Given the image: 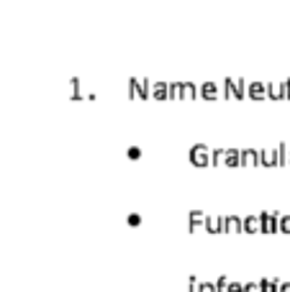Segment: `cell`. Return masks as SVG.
I'll return each mask as SVG.
<instances>
[{
  "instance_id": "6da1fadb",
  "label": "cell",
  "mask_w": 290,
  "mask_h": 292,
  "mask_svg": "<svg viewBox=\"0 0 290 292\" xmlns=\"http://www.w3.org/2000/svg\"><path fill=\"white\" fill-rule=\"evenodd\" d=\"M278 226H280V231L290 234V215H283V218H278Z\"/></svg>"
},
{
  "instance_id": "7a4b0ae2",
  "label": "cell",
  "mask_w": 290,
  "mask_h": 292,
  "mask_svg": "<svg viewBox=\"0 0 290 292\" xmlns=\"http://www.w3.org/2000/svg\"><path fill=\"white\" fill-rule=\"evenodd\" d=\"M244 228H247V231H252V234H254V231L259 228V221H257V218H247V223H244Z\"/></svg>"
},
{
  "instance_id": "3957f363",
  "label": "cell",
  "mask_w": 290,
  "mask_h": 292,
  "mask_svg": "<svg viewBox=\"0 0 290 292\" xmlns=\"http://www.w3.org/2000/svg\"><path fill=\"white\" fill-rule=\"evenodd\" d=\"M278 292H290V282H283V285L278 287Z\"/></svg>"
}]
</instances>
